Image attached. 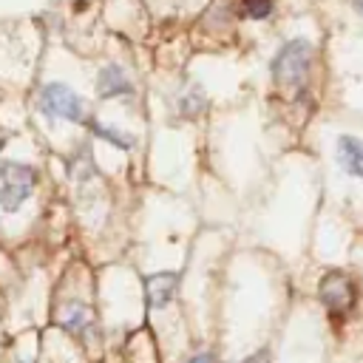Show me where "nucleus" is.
<instances>
[{
    "mask_svg": "<svg viewBox=\"0 0 363 363\" xmlns=\"http://www.w3.org/2000/svg\"><path fill=\"white\" fill-rule=\"evenodd\" d=\"M318 295L329 312H346L354 303V284L343 272H326L318 286Z\"/></svg>",
    "mask_w": 363,
    "mask_h": 363,
    "instance_id": "4",
    "label": "nucleus"
},
{
    "mask_svg": "<svg viewBox=\"0 0 363 363\" xmlns=\"http://www.w3.org/2000/svg\"><path fill=\"white\" fill-rule=\"evenodd\" d=\"M309 62H312V45L309 40L298 37V40H289L281 45V51L275 54L272 60V79L284 88H298L306 74H309Z\"/></svg>",
    "mask_w": 363,
    "mask_h": 363,
    "instance_id": "1",
    "label": "nucleus"
},
{
    "mask_svg": "<svg viewBox=\"0 0 363 363\" xmlns=\"http://www.w3.org/2000/svg\"><path fill=\"white\" fill-rule=\"evenodd\" d=\"M88 323H91V312H88L85 303H71L65 309V315H62V326L68 332H82Z\"/></svg>",
    "mask_w": 363,
    "mask_h": 363,
    "instance_id": "8",
    "label": "nucleus"
},
{
    "mask_svg": "<svg viewBox=\"0 0 363 363\" xmlns=\"http://www.w3.org/2000/svg\"><path fill=\"white\" fill-rule=\"evenodd\" d=\"M40 108L51 119H68V122H82L85 119V102L62 82H48L40 91Z\"/></svg>",
    "mask_w": 363,
    "mask_h": 363,
    "instance_id": "3",
    "label": "nucleus"
},
{
    "mask_svg": "<svg viewBox=\"0 0 363 363\" xmlns=\"http://www.w3.org/2000/svg\"><path fill=\"white\" fill-rule=\"evenodd\" d=\"M187 363H216V360H213V354H210V352H201V354H196V357H190Z\"/></svg>",
    "mask_w": 363,
    "mask_h": 363,
    "instance_id": "11",
    "label": "nucleus"
},
{
    "mask_svg": "<svg viewBox=\"0 0 363 363\" xmlns=\"http://www.w3.org/2000/svg\"><path fill=\"white\" fill-rule=\"evenodd\" d=\"M94 133L96 136H102L105 142H111V145H116V147H133V139L128 136V133H122V130H113V128H105V125H99V122H94Z\"/></svg>",
    "mask_w": 363,
    "mask_h": 363,
    "instance_id": "9",
    "label": "nucleus"
},
{
    "mask_svg": "<svg viewBox=\"0 0 363 363\" xmlns=\"http://www.w3.org/2000/svg\"><path fill=\"white\" fill-rule=\"evenodd\" d=\"M96 91L102 99H111V96H125L133 88H130V79L125 77V71L119 65H105L96 77Z\"/></svg>",
    "mask_w": 363,
    "mask_h": 363,
    "instance_id": "6",
    "label": "nucleus"
},
{
    "mask_svg": "<svg viewBox=\"0 0 363 363\" xmlns=\"http://www.w3.org/2000/svg\"><path fill=\"white\" fill-rule=\"evenodd\" d=\"M244 6L250 11V17H258V20L272 11V0H244Z\"/></svg>",
    "mask_w": 363,
    "mask_h": 363,
    "instance_id": "10",
    "label": "nucleus"
},
{
    "mask_svg": "<svg viewBox=\"0 0 363 363\" xmlns=\"http://www.w3.org/2000/svg\"><path fill=\"white\" fill-rule=\"evenodd\" d=\"M34 182H37L34 167L20 164V162H6L0 167V207L6 213H17L23 201L31 196Z\"/></svg>",
    "mask_w": 363,
    "mask_h": 363,
    "instance_id": "2",
    "label": "nucleus"
},
{
    "mask_svg": "<svg viewBox=\"0 0 363 363\" xmlns=\"http://www.w3.org/2000/svg\"><path fill=\"white\" fill-rule=\"evenodd\" d=\"M179 289L176 272H153L145 278V301L150 309H164Z\"/></svg>",
    "mask_w": 363,
    "mask_h": 363,
    "instance_id": "5",
    "label": "nucleus"
},
{
    "mask_svg": "<svg viewBox=\"0 0 363 363\" xmlns=\"http://www.w3.org/2000/svg\"><path fill=\"white\" fill-rule=\"evenodd\" d=\"M241 363H267V354L258 352V354H252V357H247V360H241Z\"/></svg>",
    "mask_w": 363,
    "mask_h": 363,
    "instance_id": "12",
    "label": "nucleus"
},
{
    "mask_svg": "<svg viewBox=\"0 0 363 363\" xmlns=\"http://www.w3.org/2000/svg\"><path fill=\"white\" fill-rule=\"evenodd\" d=\"M354 6H357V9H360V11H363V0H354Z\"/></svg>",
    "mask_w": 363,
    "mask_h": 363,
    "instance_id": "13",
    "label": "nucleus"
},
{
    "mask_svg": "<svg viewBox=\"0 0 363 363\" xmlns=\"http://www.w3.org/2000/svg\"><path fill=\"white\" fill-rule=\"evenodd\" d=\"M337 162L346 173L363 179V142H357L354 136H340L337 139Z\"/></svg>",
    "mask_w": 363,
    "mask_h": 363,
    "instance_id": "7",
    "label": "nucleus"
}]
</instances>
